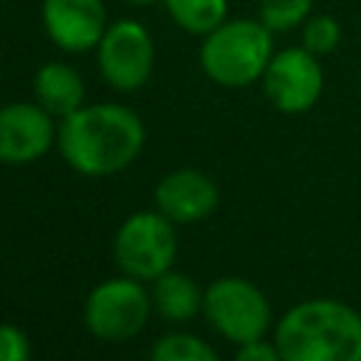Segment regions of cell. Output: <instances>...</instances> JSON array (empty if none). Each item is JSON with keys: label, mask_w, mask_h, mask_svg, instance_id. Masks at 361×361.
<instances>
[{"label": "cell", "mask_w": 361, "mask_h": 361, "mask_svg": "<svg viewBox=\"0 0 361 361\" xmlns=\"http://www.w3.org/2000/svg\"><path fill=\"white\" fill-rule=\"evenodd\" d=\"M104 0H42V28L65 54H85L107 31Z\"/></svg>", "instance_id": "10"}, {"label": "cell", "mask_w": 361, "mask_h": 361, "mask_svg": "<svg viewBox=\"0 0 361 361\" xmlns=\"http://www.w3.org/2000/svg\"><path fill=\"white\" fill-rule=\"evenodd\" d=\"M34 99L51 116H71L85 104V82L68 62H45L34 73Z\"/></svg>", "instance_id": "12"}, {"label": "cell", "mask_w": 361, "mask_h": 361, "mask_svg": "<svg viewBox=\"0 0 361 361\" xmlns=\"http://www.w3.org/2000/svg\"><path fill=\"white\" fill-rule=\"evenodd\" d=\"M56 141L51 113L37 102H11L0 107V164H31Z\"/></svg>", "instance_id": "9"}, {"label": "cell", "mask_w": 361, "mask_h": 361, "mask_svg": "<svg viewBox=\"0 0 361 361\" xmlns=\"http://www.w3.org/2000/svg\"><path fill=\"white\" fill-rule=\"evenodd\" d=\"M149 361H220V358L203 338L189 333H169L152 344Z\"/></svg>", "instance_id": "15"}, {"label": "cell", "mask_w": 361, "mask_h": 361, "mask_svg": "<svg viewBox=\"0 0 361 361\" xmlns=\"http://www.w3.org/2000/svg\"><path fill=\"white\" fill-rule=\"evenodd\" d=\"M310 14H313V0H259V20L274 34L302 28V23Z\"/></svg>", "instance_id": "16"}, {"label": "cell", "mask_w": 361, "mask_h": 361, "mask_svg": "<svg viewBox=\"0 0 361 361\" xmlns=\"http://www.w3.org/2000/svg\"><path fill=\"white\" fill-rule=\"evenodd\" d=\"M259 82L268 102L279 113H288V116L307 113L322 99V90H324L322 56L310 54L302 45L282 48L271 56Z\"/></svg>", "instance_id": "7"}, {"label": "cell", "mask_w": 361, "mask_h": 361, "mask_svg": "<svg viewBox=\"0 0 361 361\" xmlns=\"http://www.w3.org/2000/svg\"><path fill=\"white\" fill-rule=\"evenodd\" d=\"M31 347L17 324H0V361H28Z\"/></svg>", "instance_id": "18"}, {"label": "cell", "mask_w": 361, "mask_h": 361, "mask_svg": "<svg viewBox=\"0 0 361 361\" xmlns=\"http://www.w3.org/2000/svg\"><path fill=\"white\" fill-rule=\"evenodd\" d=\"M341 42V23L333 14H310L302 23V48H307L316 56H327Z\"/></svg>", "instance_id": "17"}, {"label": "cell", "mask_w": 361, "mask_h": 361, "mask_svg": "<svg viewBox=\"0 0 361 361\" xmlns=\"http://www.w3.org/2000/svg\"><path fill=\"white\" fill-rule=\"evenodd\" d=\"M96 59L104 82L121 93L144 87L155 68V42L144 23L116 20L96 45Z\"/></svg>", "instance_id": "6"}, {"label": "cell", "mask_w": 361, "mask_h": 361, "mask_svg": "<svg viewBox=\"0 0 361 361\" xmlns=\"http://www.w3.org/2000/svg\"><path fill=\"white\" fill-rule=\"evenodd\" d=\"M155 203L172 223H197L217 209V186L197 169H175L158 180Z\"/></svg>", "instance_id": "11"}, {"label": "cell", "mask_w": 361, "mask_h": 361, "mask_svg": "<svg viewBox=\"0 0 361 361\" xmlns=\"http://www.w3.org/2000/svg\"><path fill=\"white\" fill-rule=\"evenodd\" d=\"M166 14L186 34L206 37L228 20V0H164Z\"/></svg>", "instance_id": "14"}, {"label": "cell", "mask_w": 361, "mask_h": 361, "mask_svg": "<svg viewBox=\"0 0 361 361\" xmlns=\"http://www.w3.org/2000/svg\"><path fill=\"white\" fill-rule=\"evenodd\" d=\"M56 147L65 164L79 175H113L138 158L144 147V124L138 113L124 104H82L56 127Z\"/></svg>", "instance_id": "1"}, {"label": "cell", "mask_w": 361, "mask_h": 361, "mask_svg": "<svg viewBox=\"0 0 361 361\" xmlns=\"http://www.w3.org/2000/svg\"><path fill=\"white\" fill-rule=\"evenodd\" d=\"M274 54V31L259 17H237L203 37L200 68L220 87H248L262 79Z\"/></svg>", "instance_id": "3"}, {"label": "cell", "mask_w": 361, "mask_h": 361, "mask_svg": "<svg viewBox=\"0 0 361 361\" xmlns=\"http://www.w3.org/2000/svg\"><path fill=\"white\" fill-rule=\"evenodd\" d=\"M274 344L282 361H361V316L333 299L299 302L279 319Z\"/></svg>", "instance_id": "2"}, {"label": "cell", "mask_w": 361, "mask_h": 361, "mask_svg": "<svg viewBox=\"0 0 361 361\" xmlns=\"http://www.w3.org/2000/svg\"><path fill=\"white\" fill-rule=\"evenodd\" d=\"M152 305L158 307V313L169 322H189L192 316H197V310L203 307V290L195 285V279H189L186 274H175L166 271L155 279V290H152Z\"/></svg>", "instance_id": "13"}, {"label": "cell", "mask_w": 361, "mask_h": 361, "mask_svg": "<svg viewBox=\"0 0 361 361\" xmlns=\"http://www.w3.org/2000/svg\"><path fill=\"white\" fill-rule=\"evenodd\" d=\"M234 361H282V355H279L276 344H268V341L257 338V341H245V344H240Z\"/></svg>", "instance_id": "19"}, {"label": "cell", "mask_w": 361, "mask_h": 361, "mask_svg": "<svg viewBox=\"0 0 361 361\" xmlns=\"http://www.w3.org/2000/svg\"><path fill=\"white\" fill-rule=\"evenodd\" d=\"M113 254L127 276L158 279L172 268L178 254V234L172 228V220L161 212L130 214L116 231Z\"/></svg>", "instance_id": "4"}, {"label": "cell", "mask_w": 361, "mask_h": 361, "mask_svg": "<svg viewBox=\"0 0 361 361\" xmlns=\"http://www.w3.org/2000/svg\"><path fill=\"white\" fill-rule=\"evenodd\" d=\"M149 296L135 276L107 279L85 302V324L102 341H127L147 324Z\"/></svg>", "instance_id": "8"}, {"label": "cell", "mask_w": 361, "mask_h": 361, "mask_svg": "<svg viewBox=\"0 0 361 361\" xmlns=\"http://www.w3.org/2000/svg\"><path fill=\"white\" fill-rule=\"evenodd\" d=\"M203 313L220 336L237 344L262 338L271 324V305L265 293L248 279H237V276L217 279L206 288Z\"/></svg>", "instance_id": "5"}, {"label": "cell", "mask_w": 361, "mask_h": 361, "mask_svg": "<svg viewBox=\"0 0 361 361\" xmlns=\"http://www.w3.org/2000/svg\"><path fill=\"white\" fill-rule=\"evenodd\" d=\"M127 3H133V6H152V3H158V0H127Z\"/></svg>", "instance_id": "20"}]
</instances>
